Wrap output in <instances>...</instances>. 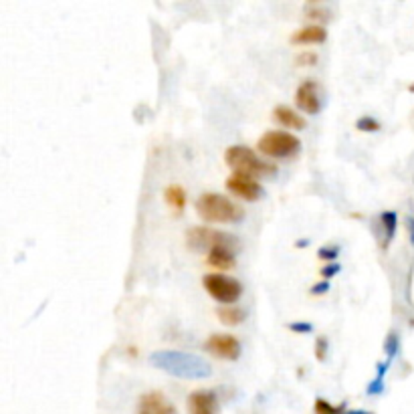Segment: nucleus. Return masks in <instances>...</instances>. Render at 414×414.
Wrapping results in <instances>:
<instances>
[{
	"mask_svg": "<svg viewBox=\"0 0 414 414\" xmlns=\"http://www.w3.org/2000/svg\"><path fill=\"white\" fill-rule=\"evenodd\" d=\"M273 120L279 125H283L285 129H303L308 125L305 118L287 105H277L273 109Z\"/></svg>",
	"mask_w": 414,
	"mask_h": 414,
	"instance_id": "nucleus-14",
	"label": "nucleus"
},
{
	"mask_svg": "<svg viewBox=\"0 0 414 414\" xmlns=\"http://www.w3.org/2000/svg\"><path fill=\"white\" fill-rule=\"evenodd\" d=\"M411 239H413V245H414V221L411 223Z\"/></svg>",
	"mask_w": 414,
	"mask_h": 414,
	"instance_id": "nucleus-31",
	"label": "nucleus"
},
{
	"mask_svg": "<svg viewBox=\"0 0 414 414\" xmlns=\"http://www.w3.org/2000/svg\"><path fill=\"white\" fill-rule=\"evenodd\" d=\"M287 328H289L291 331H295V333H310V331L313 330V326L308 324V321H293Z\"/></svg>",
	"mask_w": 414,
	"mask_h": 414,
	"instance_id": "nucleus-26",
	"label": "nucleus"
},
{
	"mask_svg": "<svg viewBox=\"0 0 414 414\" xmlns=\"http://www.w3.org/2000/svg\"><path fill=\"white\" fill-rule=\"evenodd\" d=\"M384 352L388 356V362H392L394 358H396V353L400 352V337H398V333H388V337H386V342H384Z\"/></svg>",
	"mask_w": 414,
	"mask_h": 414,
	"instance_id": "nucleus-20",
	"label": "nucleus"
},
{
	"mask_svg": "<svg viewBox=\"0 0 414 414\" xmlns=\"http://www.w3.org/2000/svg\"><path fill=\"white\" fill-rule=\"evenodd\" d=\"M317 61H319V57L313 51H303V53H299L295 57V65L297 67H313V65H317Z\"/></svg>",
	"mask_w": 414,
	"mask_h": 414,
	"instance_id": "nucleus-21",
	"label": "nucleus"
},
{
	"mask_svg": "<svg viewBox=\"0 0 414 414\" xmlns=\"http://www.w3.org/2000/svg\"><path fill=\"white\" fill-rule=\"evenodd\" d=\"M295 105L299 111L315 116L321 109V89L315 79H305L295 91Z\"/></svg>",
	"mask_w": 414,
	"mask_h": 414,
	"instance_id": "nucleus-9",
	"label": "nucleus"
},
{
	"mask_svg": "<svg viewBox=\"0 0 414 414\" xmlns=\"http://www.w3.org/2000/svg\"><path fill=\"white\" fill-rule=\"evenodd\" d=\"M196 212L207 223L234 225L245 218V210L218 192H205L196 200Z\"/></svg>",
	"mask_w": 414,
	"mask_h": 414,
	"instance_id": "nucleus-2",
	"label": "nucleus"
},
{
	"mask_svg": "<svg viewBox=\"0 0 414 414\" xmlns=\"http://www.w3.org/2000/svg\"><path fill=\"white\" fill-rule=\"evenodd\" d=\"M136 414H178L176 406L162 392H145L138 400Z\"/></svg>",
	"mask_w": 414,
	"mask_h": 414,
	"instance_id": "nucleus-10",
	"label": "nucleus"
},
{
	"mask_svg": "<svg viewBox=\"0 0 414 414\" xmlns=\"http://www.w3.org/2000/svg\"><path fill=\"white\" fill-rule=\"evenodd\" d=\"M308 19L313 21H330V10L317 6V8H308Z\"/></svg>",
	"mask_w": 414,
	"mask_h": 414,
	"instance_id": "nucleus-25",
	"label": "nucleus"
},
{
	"mask_svg": "<svg viewBox=\"0 0 414 414\" xmlns=\"http://www.w3.org/2000/svg\"><path fill=\"white\" fill-rule=\"evenodd\" d=\"M202 287L212 299L225 305H234L243 297V283L223 273H208L202 277Z\"/></svg>",
	"mask_w": 414,
	"mask_h": 414,
	"instance_id": "nucleus-5",
	"label": "nucleus"
},
{
	"mask_svg": "<svg viewBox=\"0 0 414 414\" xmlns=\"http://www.w3.org/2000/svg\"><path fill=\"white\" fill-rule=\"evenodd\" d=\"M411 91H414V83H413V85H411Z\"/></svg>",
	"mask_w": 414,
	"mask_h": 414,
	"instance_id": "nucleus-32",
	"label": "nucleus"
},
{
	"mask_svg": "<svg viewBox=\"0 0 414 414\" xmlns=\"http://www.w3.org/2000/svg\"><path fill=\"white\" fill-rule=\"evenodd\" d=\"M205 350L218 360L237 362L241 358V340L232 333H212L205 342Z\"/></svg>",
	"mask_w": 414,
	"mask_h": 414,
	"instance_id": "nucleus-7",
	"label": "nucleus"
},
{
	"mask_svg": "<svg viewBox=\"0 0 414 414\" xmlns=\"http://www.w3.org/2000/svg\"><path fill=\"white\" fill-rule=\"evenodd\" d=\"M188 414H216L218 413V396L214 390H196L188 396Z\"/></svg>",
	"mask_w": 414,
	"mask_h": 414,
	"instance_id": "nucleus-12",
	"label": "nucleus"
},
{
	"mask_svg": "<svg viewBox=\"0 0 414 414\" xmlns=\"http://www.w3.org/2000/svg\"><path fill=\"white\" fill-rule=\"evenodd\" d=\"M228 243H239L234 234H228L223 230H214L210 227H190L186 230V245L190 250H210L216 245H228Z\"/></svg>",
	"mask_w": 414,
	"mask_h": 414,
	"instance_id": "nucleus-6",
	"label": "nucleus"
},
{
	"mask_svg": "<svg viewBox=\"0 0 414 414\" xmlns=\"http://www.w3.org/2000/svg\"><path fill=\"white\" fill-rule=\"evenodd\" d=\"M227 190L237 198H243L247 202H257L265 194V188L259 184L257 178L247 176V174H239V172H232L227 178Z\"/></svg>",
	"mask_w": 414,
	"mask_h": 414,
	"instance_id": "nucleus-8",
	"label": "nucleus"
},
{
	"mask_svg": "<svg viewBox=\"0 0 414 414\" xmlns=\"http://www.w3.org/2000/svg\"><path fill=\"white\" fill-rule=\"evenodd\" d=\"M337 255H340V247H321L317 250V257L321 259V261H330L333 263V259H337Z\"/></svg>",
	"mask_w": 414,
	"mask_h": 414,
	"instance_id": "nucleus-24",
	"label": "nucleus"
},
{
	"mask_svg": "<svg viewBox=\"0 0 414 414\" xmlns=\"http://www.w3.org/2000/svg\"><path fill=\"white\" fill-rule=\"evenodd\" d=\"M344 414H374V413H368V411H346Z\"/></svg>",
	"mask_w": 414,
	"mask_h": 414,
	"instance_id": "nucleus-30",
	"label": "nucleus"
},
{
	"mask_svg": "<svg viewBox=\"0 0 414 414\" xmlns=\"http://www.w3.org/2000/svg\"><path fill=\"white\" fill-rule=\"evenodd\" d=\"M150 364L162 372L184 380H205L212 374V366L207 358L176 350L154 352L150 356Z\"/></svg>",
	"mask_w": 414,
	"mask_h": 414,
	"instance_id": "nucleus-1",
	"label": "nucleus"
},
{
	"mask_svg": "<svg viewBox=\"0 0 414 414\" xmlns=\"http://www.w3.org/2000/svg\"><path fill=\"white\" fill-rule=\"evenodd\" d=\"M388 366H390V362H388V360H386V362H380V364L376 366V378H374L372 382L368 384V390H366L370 396H376V394L384 392V376H386Z\"/></svg>",
	"mask_w": 414,
	"mask_h": 414,
	"instance_id": "nucleus-18",
	"label": "nucleus"
},
{
	"mask_svg": "<svg viewBox=\"0 0 414 414\" xmlns=\"http://www.w3.org/2000/svg\"><path fill=\"white\" fill-rule=\"evenodd\" d=\"M326 353H328V337L319 335L315 340V358H317V362H324L326 360Z\"/></svg>",
	"mask_w": 414,
	"mask_h": 414,
	"instance_id": "nucleus-23",
	"label": "nucleus"
},
{
	"mask_svg": "<svg viewBox=\"0 0 414 414\" xmlns=\"http://www.w3.org/2000/svg\"><path fill=\"white\" fill-rule=\"evenodd\" d=\"M356 127H358L360 132H378V129H380V122L374 120L372 116H362V118L356 122Z\"/></svg>",
	"mask_w": 414,
	"mask_h": 414,
	"instance_id": "nucleus-22",
	"label": "nucleus"
},
{
	"mask_svg": "<svg viewBox=\"0 0 414 414\" xmlns=\"http://www.w3.org/2000/svg\"><path fill=\"white\" fill-rule=\"evenodd\" d=\"M380 225H382V245H390V241L396 234V227H398V214L394 210H384L380 214Z\"/></svg>",
	"mask_w": 414,
	"mask_h": 414,
	"instance_id": "nucleus-17",
	"label": "nucleus"
},
{
	"mask_svg": "<svg viewBox=\"0 0 414 414\" xmlns=\"http://www.w3.org/2000/svg\"><path fill=\"white\" fill-rule=\"evenodd\" d=\"M237 248H239V243L216 245V247H212L207 253V263L214 269H232L237 265Z\"/></svg>",
	"mask_w": 414,
	"mask_h": 414,
	"instance_id": "nucleus-11",
	"label": "nucleus"
},
{
	"mask_svg": "<svg viewBox=\"0 0 414 414\" xmlns=\"http://www.w3.org/2000/svg\"><path fill=\"white\" fill-rule=\"evenodd\" d=\"M225 162L228 168H232V172L247 174L253 178H267L277 174V166L261 160L247 145H230L225 152Z\"/></svg>",
	"mask_w": 414,
	"mask_h": 414,
	"instance_id": "nucleus-3",
	"label": "nucleus"
},
{
	"mask_svg": "<svg viewBox=\"0 0 414 414\" xmlns=\"http://www.w3.org/2000/svg\"><path fill=\"white\" fill-rule=\"evenodd\" d=\"M164 200L166 205L172 208L174 212L180 214L186 208V190L182 186H178V184H172V186H168L164 190Z\"/></svg>",
	"mask_w": 414,
	"mask_h": 414,
	"instance_id": "nucleus-16",
	"label": "nucleus"
},
{
	"mask_svg": "<svg viewBox=\"0 0 414 414\" xmlns=\"http://www.w3.org/2000/svg\"><path fill=\"white\" fill-rule=\"evenodd\" d=\"M216 317L221 319V324L234 328V326H241L247 319V311L239 308V305H225V308L216 310Z\"/></svg>",
	"mask_w": 414,
	"mask_h": 414,
	"instance_id": "nucleus-15",
	"label": "nucleus"
},
{
	"mask_svg": "<svg viewBox=\"0 0 414 414\" xmlns=\"http://www.w3.org/2000/svg\"><path fill=\"white\" fill-rule=\"evenodd\" d=\"M313 413H315V414H344V413H346V404L333 406L331 402L324 400V398H315V404H313Z\"/></svg>",
	"mask_w": 414,
	"mask_h": 414,
	"instance_id": "nucleus-19",
	"label": "nucleus"
},
{
	"mask_svg": "<svg viewBox=\"0 0 414 414\" xmlns=\"http://www.w3.org/2000/svg\"><path fill=\"white\" fill-rule=\"evenodd\" d=\"M340 271H342V265H340V263H330V265H326V267H324L321 275H324L326 279H331V277H335Z\"/></svg>",
	"mask_w": 414,
	"mask_h": 414,
	"instance_id": "nucleus-27",
	"label": "nucleus"
},
{
	"mask_svg": "<svg viewBox=\"0 0 414 414\" xmlns=\"http://www.w3.org/2000/svg\"><path fill=\"white\" fill-rule=\"evenodd\" d=\"M293 45H321V42L328 41V31L326 26L321 24H308V26H301L297 29L289 39Z\"/></svg>",
	"mask_w": 414,
	"mask_h": 414,
	"instance_id": "nucleus-13",
	"label": "nucleus"
},
{
	"mask_svg": "<svg viewBox=\"0 0 414 414\" xmlns=\"http://www.w3.org/2000/svg\"><path fill=\"white\" fill-rule=\"evenodd\" d=\"M305 247H310V241H305V239L297 241V248H305Z\"/></svg>",
	"mask_w": 414,
	"mask_h": 414,
	"instance_id": "nucleus-29",
	"label": "nucleus"
},
{
	"mask_svg": "<svg viewBox=\"0 0 414 414\" xmlns=\"http://www.w3.org/2000/svg\"><path fill=\"white\" fill-rule=\"evenodd\" d=\"M257 148L261 154L275 158V160H285V158H293L299 154L301 150V140L297 136H293L291 132H281V129H269L265 132L259 142Z\"/></svg>",
	"mask_w": 414,
	"mask_h": 414,
	"instance_id": "nucleus-4",
	"label": "nucleus"
},
{
	"mask_svg": "<svg viewBox=\"0 0 414 414\" xmlns=\"http://www.w3.org/2000/svg\"><path fill=\"white\" fill-rule=\"evenodd\" d=\"M330 291V283L328 281H319V283H315L313 287L310 289L311 295H324V293H328Z\"/></svg>",
	"mask_w": 414,
	"mask_h": 414,
	"instance_id": "nucleus-28",
	"label": "nucleus"
}]
</instances>
